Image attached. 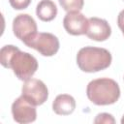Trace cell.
Listing matches in <instances>:
<instances>
[{"label": "cell", "instance_id": "cell-1", "mask_svg": "<svg viewBox=\"0 0 124 124\" xmlns=\"http://www.w3.org/2000/svg\"><path fill=\"white\" fill-rule=\"evenodd\" d=\"M0 63L3 67L12 69L16 77L24 81L31 78L38 69V61L32 54L21 51L13 45L1 48Z\"/></svg>", "mask_w": 124, "mask_h": 124}, {"label": "cell", "instance_id": "cell-2", "mask_svg": "<svg viewBox=\"0 0 124 124\" xmlns=\"http://www.w3.org/2000/svg\"><path fill=\"white\" fill-rule=\"evenodd\" d=\"M86 95L90 102L97 106H108L116 103L120 97L118 83L108 78L91 80L86 87Z\"/></svg>", "mask_w": 124, "mask_h": 124}, {"label": "cell", "instance_id": "cell-3", "mask_svg": "<svg viewBox=\"0 0 124 124\" xmlns=\"http://www.w3.org/2000/svg\"><path fill=\"white\" fill-rule=\"evenodd\" d=\"M110 52L103 47L84 46L77 54V64L85 73H95L105 70L111 64Z\"/></svg>", "mask_w": 124, "mask_h": 124}, {"label": "cell", "instance_id": "cell-4", "mask_svg": "<svg viewBox=\"0 0 124 124\" xmlns=\"http://www.w3.org/2000/svg\"><path fill=\"white\" fill-rule=\"evenodd\" d=\"M13 31L15 36L24 45H27L38 33L37 23L27 14L17 15L13 20Z\"/></svg>", "mask_w": 124, "mask_h": 124}, {"label": "cell", "instance_id": "cell-5", "mask_svg": "<svg viewBox=\"0 0 124 124\" xmlns=\"http://www.w3.org/2000/svg\"><path fill=\"white\" fill-rule=\"evenodd\" d=\"M21 96H23L30 104L35 107L43 105L48 98V90L46 85L37 78H29L24 81L21 88Z\"/></svg>", "mask_w": 124, "mask_h": 124}, {"label": "cell", "instance_id": "cell-6", "mask_svg": "<svg viewBox=\"0 0 124 124\" xmlns=\"http://www.w3.org/2000/svg\"><path fill=\"white\" fill-rule=\"evenodd\" d=\"M26 46L36 49L44 56H52L59 49V40L51 33L40 32Z\"/></svg>", "mask_w": 124, "mask_h": 124}, {"label": "cell", "instance_id": "cell-7", "mask_svg": "<svg viewBox=\"0 0 124 124\" xmlns=\"http://www.w3.org/2000/svg\"><path fill=\"white\" fill-rule=\"evenodd\" d=\"M12 114L14 120L20 124L34 122L37 118L35 106L30 104L23 96H20L14 101L12 105Z\"/></svg>", "mask_w": 124, "mask_h": 124}, {"label": "cell", "instance_id": "cell-8", "mask_svg": "<svg viewBox=\"0 0 124 124\" xmlns=\"http://www.w3.org/2000/svg\"><path fill=\"white\" fill-rule=\"evenodd\" d=\"M63 26L67 33L73 36L86 34L88 19L79 11L68 12L63 19Z\"/></svg>", "mask_w": 124, "mask_h": 124}, {"label": "cell", "instance_id": "cell-9", "mask_svg": "<svg viewBox=\"0 0 124 124\" xmlns=\"http://www.w3.org/2000/svg\"><path fill=\"white\" fill-rule=\"evenodd\" d=\"M111 34V28L106 19L100 17L88 18V27L86 36L97 42H103L109 38Z\"/></svg>", "mask_w": 124, "mask_h": 124}, {"label": "cell", "instance_id": "cell-10", "mask_svg": "<svg viewBox=\"0 0 124 124\" xmlns=\"http://www.w3.org/2000/svg\"><path fill=\"white\" fill-rule=\"evenodd\" d=\"M75 108L76 101L69 94L58 95L52 103V109L58 115H69L74 112Z\"/></svg>", "mask_w": 124, "mask_h": 124}, {"label": "cell", "instance_id": "cell-11", "mask_svg": "<svg viewBox=\"0 0 124 124\" xmlns=\"http://www.w3.org/2000/svg\"><path fill=\"white\" fill-rule=\"evenodd\" d=\"M36 15L42 21H51L57 15V7L51 0H41L36 7Z\"/></svg>", "mask_w": 124, "mask_h": 124}, {"label": "cell", "instance_id": "cell-12", "mask_svg": "<svg viewBox=\"0 0 124 124\" xmlns=\"http://www.w3.org/2000/svg\"><path fill=\"white\" fill-rule=\"evenodd\" d=\"M60 6L66 12L80 11L83 8L84 0H58Z\"/></svg>", "mask_w": 124, "mask_h": 124}, {"label": "cell", "instance_id": "cell-13", "mask_svg": "<svg viewBox=\"0 0 124 124\" xmlns=\"http://www.w3.org/2000/svg\"><path fill=\"white\" fill-rule=\"evenodd\" d=\"M94 123H96V124L97 123H108V124L111 123V124H113V123H115V120L111 114L107 113V112H103V113H99L96 116Z\"/></svg>", "mask_w": 124, "mask_h": 124}, {"label": "cell", "instance_id": "cell-14", "mask_svg": "<svg viewBox=\"0 0 124 124\" xmlns=\"http://www.w3.org/2000/svg\"><path fill=\"white\" fill-rule=\"evenodd\" d=\"M9 2L15 10H23L30 5L31 0H9Z\"/></svg>", "mask_w": 124, "mask_h": 124}, {"label": "cell", "instance_id": "cell-15", "mask_svg": "<svg viewBox=\"0 0 124 124\" xmlns=\"http://www.w3.org/2000/svg\"><path fill=\"white\" fill-rule=\"evenodd\" d=\"M117 25L122 31V34L124 35V10H122L117 16Z\"/></svg>", "mask_w": 124, "mask_h": 124}, {"label": "cell", "instance_id": "cell-16", "mask_svg": "<svg viewBox=\"0 0 124 124\" xmlns=\"http://www.w3.org/2000/svg\"><path fill=\"white\" fill-rule=\"evenodd\" d=\"M121 123H122V124H124V115H123V117L121 118Z\"/></svg>", "mask_w": 124, "mask_h": 124}]
</instances>
